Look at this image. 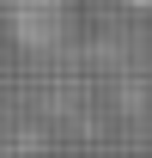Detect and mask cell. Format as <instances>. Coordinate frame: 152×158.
Returning <instances> with one entry per match:
<instances>
[{"label":"cell","instance_id":"cell-1","mask_svg":"<svg viewBox=\"0 0 152 158\" xmlns=\"http://www.w3.org/2000/svg\"><path fill=\"white\" fill-rule=\"evenodd\" d=\"M140 6H152V0H140Z\"/></svg>","mask_w":152,"mask_h":158}]
</instances>
